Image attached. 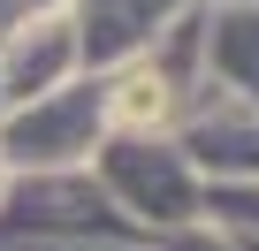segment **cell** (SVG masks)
I'll list each match as a JSON object with an SVG mask.
<instances>
[{"instance_id": "6da1fadb", "label": "cell", "mask_w": 259, "mask_h": 251, "mask_svg": "<svg viewBox=\"0 0 259 251\" xmlns=\"http://www.w3.org/2000/svg\"><path fill=\"white\" fill-rule=\"evenodd\" d=\"M122 114H130V122H138V114H160V91H153V84H130V99H122Z\"/></svg>"}]
</instances>
